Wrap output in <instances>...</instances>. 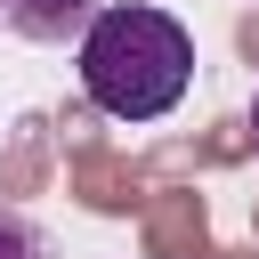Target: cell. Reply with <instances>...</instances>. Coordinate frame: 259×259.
<instances>
[{
    "instance_id": "277c9868",
    "label": "cell",
    "mask_w": 259,
    "mask_h": 259,
    "mask_svg": "<svg viewBox=\"0 0 259 259\" xmlns=\"http://www.w3.org/2000/svg\"><path fill=\"white\" fill-rule=\"evenodd\" d=\"M251 146H259V97H251Z\"/></svg>"
},
{
    "instance_id": "7a4b0ae2",
    "label": "cell",
    "mask_w": 259,
    "mask_h": 259,
    "mask_svg": "<svg viewBox=\"0 0 259 259\" xmlns=\"http://www.w3.org/2000/svg\"><path fill=\"white\" fill-rule=\"evenodd\" d=\"M97 8H105V0H0V24L57 49V40H81V24H89Z\"/></svg>"
},
{
    "instance_id": "6da1fadb",
    "label": "cell",
    "mask_w": 259,
    "mask_h": 259,
    "mask_svg": "<svg viewBox=\"0 0 259 259\" xmlns=\"http://www.w3.org/2000/svg\"><path fill=\"white\" fill-rule=\"evenodd\" d=\"M81 89L97 113L113 121H162L186 89H194V32L170 8L146 0H113L81 24Z\"/></svg>"
},
{
    "instance_id": "3957f363",
    "label": "cell",
    "mask_w": 259,
    "mask_h": 259,
    "mask_svg": "<svg viewBox=\"0 0 259 259\" xmlns=\"http://www.w3.org/2000/svg\"><path fill=\"white\" fill-rule=\"evenodd\" d=\"M0 259H57V251H49V235H40L24 210L0 202Z\"/></svg>"
}]
</instances>
